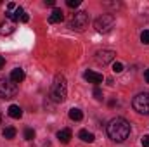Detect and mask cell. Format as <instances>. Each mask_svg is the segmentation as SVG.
Segmentation results:
<instances>
[{"mask_svg": "<svg viewBox=\"0 0 149 147\" xmlns=\"http://www.w3.org/2000/svg\"><path fill=\"white\" fill-rule=\"evenodd\" d=\"M108 135L114 142H123L130 135V123L125 118H114L108 125Z\"/></svg>", "mask_w": 149, "mask_h": 147, "instance_id": "obj_1", "label": "cell"}, {"mask_svg": "<svg viewBox=\"0 0 149 147\" xmlns=\"http://www.w3.org/2000/svg\"><path fill=\"white\" fill-rule=\"evenodd\" d=\"M66 95H68V83H66V78L63 74H57L52 81V87H50V99L57 104L64 102L66 101Z\"/></svg>", "mask_w": 149, "mask_h": 147, "instance_id": "obj_2", "label": "cell"}, {"mask_svg": "<svg viewBox=\"0 0 149 147\" xmlns=\"http://www.w3.org/2000/svg\"><path fill=\"white\" fill-rule=\"evenodd\" d=\"M88 23H90V17L85 10H78L74 12L73 16L70 17V23L68 26L73 30V31H85L88 28Z\"/></svg>", "mask_w": 149, "mask_h": 147, "instance_id": "obj_3", "label": "cell"}, {"mask_svg": "<svg viewBox=\"0 0 149 147\" xmlns=\"http://www.w3.org/2000/svg\"><path fill=\"white\" fill-rule=\"evenodd\" d=\"M114 23H116V19H114L113 14H102V16H99L95 19L94 26H95V30L99 33H108V31H111L114 28Z\"/></svg>", "mask_w": 149, "mask_h": 147, "instance_id": "obj_4", "label": "cell"}, {"mask_svg": "<svg viewBox=\"0 0 149 147\" xmlns=\"http://www.w3.org/2000/svg\"><path fill=\"white\" fill-rule=\"evenodd\" d=\"M17 94V83H14L10 78L0 80V99H12Z\"/></svg>", "mask_w": 149, "mask_h": 147, "instance_id": "obj_5", "label": "cell"}, {"mask_svg": "<svg viewBox=\"0 0 149 147\" xmlns=\"http://www.w3.org/2000/svg\"><path fill=\"white\" fill-rule=\"evenodd\" d=\"M132 106H134V109L137 111L139 114H146V116H149V94L144 92V94L135 95L134 101H132Z\"/></svg>", "mask_w": 149, "mask_h": 147, "instance_id": "obj_6", "label": "cell"}, {"mask_svg": "<svg viewBox=\"0 0 149 147\" xmlns=\"http://www.w3.org/2000/svg\"><path fill=\"white\" fill-rule=\"evenodd\" d=\"M114 55H116V52L114 50H108V49H102V50H97L95 52V62L97 64H101V66H106V64H109L114 61Z\"/></svg>", "mask_w": 149, "mask_h": 147, "instance_id": "obj_7", "label": "cell"}, {"mask_svg": "<svg viewBox=\"0 0 149 147\" xmlns=\"http://www.w3.org/2000/svg\"><path fill=\"white\" fill-rule=\"evenodd\" d=\"M83 78H85L88 83H94V85L102 83V74L95 73V71H85V73H83Z\"/></svg>", "mask_w": 149, "mask_h": 147, "instance_id": "obj_8", "label": "cell"}, {"mask_svg": "<svg viewBox=\"0 0 149 147\" xmlns=\"http://www.w3.org/2000/svg\"><path fill=\"white\" fill-rule=\"evenodd\" d=\"M63 19H64V12H63L61 9H54V10H52V14L49 16V23H52V24L61 23Z\"/></svg>", "mask_w": 149, "mask_h": 147, "instance_id": "obj_9", "label": "cell"}, {"mask_svg": "<svg viewBox=\"0 0 149 147\" xmlns=\"http://www.w3.org/2000/svg\"><path fill=\"white\" fill-rule=\"evenodd\" d=\"M57 140H59L61 144H68V142L71 140V130H68V128L59 130V132H57Z\"/></svg>", "mask_w": 149, "mask_h": 147, "instance_id": "obj_10", "label": "cell"}, {"mask_svg": "<svg viewBox=\"0 0 149 147\" xmlns=\"http://www.w3.org/2000/svg\"><path fill=\"white\" fill-rule=\"evenodd\" d=\"M14 30H16L14 23H9V21L0 23V35H10V33H14Z\"/></svg>", "mask_w": 149, "mask_h": 147, "instance_id": "obj_11", "label": "cell"}, {"mask_svg": "<svg viewBox=\"0 0 149 147\" xmlns=\"http://www.w3.org/2000/svg\"><path fill=\"white\" fill-rule=\"evenodd\" d=\"M10 80H12L14 83H21V81L24 80V71H23L21 68L12 69V73H10Z\"/></svg>", "mask_w": 149, "mask_h": 147, "instance_id": "obj_12", "label": "cell"}, {"mask_svg": "<svg viewBox=\"0 0 149 147\" xmlns=\"http://www.w3.org/2000/svg\"><path fill=\"white\" fill-rule=\"evenodd\" d=\"M78 137L83 140V142H87V144H92L94 140H95V137H94V133L92 132H88V130H80V133H78Z\"/></svg>", "mask_w": 149, "mask_h": 147, "instance_id": "obj_13", "label": "cell"}, {"mask_svg": "<svg viewBox=\"0 0 149 147\" xmlns=\"http://www.w3.org/2000/svg\"><path fill=\"white\" fill-rule=\"evenodd\" d=\"M9 116L10 118H14V119H19L21 116H23V109L19 107V106H16V104H12V106H9Z\"/></svg>", "mask_w": 149, "mask_h": 147, "instance_id": "obj_14", "label": "cell"}, {"mask_svg": "<svg viewBox=\"0 0 149 147\" xmlns=\"http://www.w3.org/2000/svg\"><path fill=\"white\" fill-rule=\"evenodd\" d=\"M14 14H16V19H19L21 23H28V19H30V16L26 14V10H24L23 7H17Z\"/></svg>", "mask_w": 149, "mask_h": 147, "instance_id": "obj_15", "label": "cell"}, {"mask_svg": "<svg viewBox=\"0 0 149 147\" xmlns=\"http://www.w3.org/2000/svg\"><path fill=\"white\" fill-rule=\"evenodd\" d=\"M70 118L73 121H80L83 118V112H81V109H78V107H73V109H70Z\"/></svg>", "mask_w": 149, "mask_h": 147, "instance_id": "obj_16", "label": "cell"}, {"mask_svg": "<svg viewBox=\"0 0 149 147\" xmlns=\"http://www.w3.org/2000/svg\"><path fill=\"white\" fill-rule=\"evenodd\" d=\"M2 135H3V139H9V140H10V139L16 137V128H14V126H7V128L2 132Z\"/></svg>", "mask_w": 149, "mask_h": 147, "instance_id": "obj_17", "label": "cell"}, {"mask_svg": "<svg viewBox=\"0 0 149 147\" xmlns=\"http://www.w3.org/2000/svg\"><path fill=\"white\" fill-rule=\"evenodd\" d=\"M24 139L26 140H33L35 139V130L33 128H26L24 130Z\"/></svg>", "mask_w": 149, "mask_h": 147, "instance_id": "obj_18", "label": "cell"}, {"mask_svg": "<svg viewBox=\"0 0 149 147\" xmlns=\"http://www.w3.org/2000/svg\"><path fill=\"white\" fill-rule=\"evenodd\" d=\"M141 42L146 43V45H149V30H144V31L141 33Z\"/></svg>", "mask_w": 149, "mask_h": 147, "instance_id": "obj_19", "label": "cell"}, {"mask_svg": "<svg viewBox=\"0 0 149 147\" xmlns=\"http://www.w3.org/2000/svg\"><path fill=\"white\" fill-rule=\"evenodd\" d=\"M113 71L114 73H121L123 71V64L121 62H113Z\"/></svg>", "mask_w": 149, "mask_h": 147, "instance_id": "obj_20", "label": "cell"}, {"mask_svg": "<svg viewBox=\"0 0 149 147\" xmlns=\"http://www.w3.org/2000/svg\"><path fill=\"white\" fill-rule=\"evenodd\" d=\"M66 5H68V7H71V9H74V7H78V5H80V0H68V2H66Z\"/></svg>", "mask_w": 149, "mask_h": 147, "instance_id": "obj_21", "label": "cell"}, {"mask_svg": "<svg viewBox=\"0 0 149 147\" xmlns=\"http://www.w3.org/2000/svg\"><path fill=\"white\" fill-rule=\"evenodd\" d=\"M94 97H95L97 101L102 99V92H101V88H94Z\"/></svg>", "mask_w": 149, "mask_h": 147, "instance_id": "obj_22", "label": "cell"}, {"mask_svg": "<svg viewBox=\"0 0 149 147\" xmlns=\"http://www.w3.org/2000/svg\"><path fill=\"white\" fill-rule=\"evenodd\" d=\"M5 16H7L9 21H16V14L14 12H5Z\"/></svg>", "mask_w": 149, "mask_h": 147, "instance_id": "obj_23", "label": "cell"}, {"mask_svg": "<svg viewBox=\"0 0 149 147\" xmlns=\"http://www.w3.org/2000/svg\"><path fill=\"white\" fill-rule=\"evenodd\" d=\"M142 146L149 147V135H144V137H142Z\"/></svg>", "mask_w": 149, "mask_h": 147, "instance_id": "obj_24", "label": "cell"}, {"mask_svg": "<svg viewBox=\"0 0 149 147\" xmlns=\"http://www.w3.org/2000/svg\"><path fill=\"white\" fill-rule=\"evenodd\" d=\"M7 7H9V12H12L14 9H17V7H16V3H12V2H9V3H7Z\"/></svg>", "mask_w": 149, "mask_h": 147, "instance_id": "obj_25", "label": "cell"}, {"mask_svg": "<svg viewBox=\"0 0 149 147\" xmlns=\"http://www.w3.org/2000/svg\"><path fill=\"white\" fill-rule=\"evenodd\" d=\"M45 5H50V7H54V5H56V2H54V0H45Z\"/></svg>", "mask_w": 149, "mask_h": 147, "instance_id": "obj_26", "label": "cell"}, {"mask_svg": "<svg viewBox=\"0 0 149 147\" xmlns=\"http://www.w3.org/2000/svg\"><path fill=\"white\" fill-rule=\"evenodd\" d=\"M3 64H5V59H3V57H2V55H0V69H2V68H3Z\"/></svg>", "mask_w": 149, "mask_h": 147, "instance_id": "obj_27", "label": "cell"}, {"mask_svg": "<svg viewBox=\"0 0 149 147\" xmlns=\"http://www.w3.org/2000/svg\"><path fill=\"white\" fill-rule=\"evenodd\" d=\"M144 78H146V81L149 83V69H146V73H144Z\"/></svg>", "mask_w": 149, "mask_h": 147, "instance_id": "obj_28", "label": "cell"}, {"mask_svg": "<svg viewBox=\"0 0 149 147\" xmlns=\"http://www.w3.org/2000/svg\"><path fill=\"white\" fill-rule=\"evenodd\" d=\"M0 123H2V116H0Z\"/></svg>", "mask_w": 149, "mask_h": 147, "instance_id": "obj_29", "label": "cell"}]
</instances>
